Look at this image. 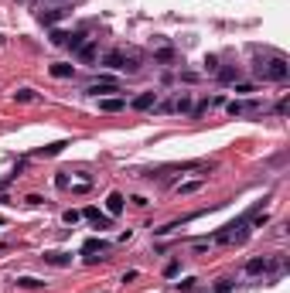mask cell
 <instances>
[{
    "instance_id": "4316f807",
    "label": "cell",
    "mask_w": 290,
    "mask_h": 293,
    "mask_svg": "<svg viewBox=\"0 0 290 293\" xmlns=\"http://www.w3.org/2000/svg\"><path fill=\"white\" fill-rule=\"evenodd\" d=\"M157 58H160V62H171V58H174V51H171V48H160V51H157Z\"/></svg>"
},
{
    "instance_id": "44dd1931",
    "label": "cell",
    "mask_w": 290,
    "mask_h": 293,
    "mask_svg": "<svg viewBox=\"0 0 290 293\" xmlns=\"http://www.w3.org/2000/svg\"><path fill=\"white\" fill-rule=\"evenodd\" d=\"M14 99H17V102H31V99H34V89H17Z\"/></svg>"
},
{
    "instance_id": "7a4b0ae2",
    "label": "cell",
    "mask_w": 290,
    "mask_h": 293,
    "mask_svg": "<svg viewBox=\"0 0 290 293\" xmlns=\"http://www.w3.org/2000/svg\"><path fill=\"white\" fill-rule=\"evenodd\" d=\"M256 75L266 79V82H283L290 75V65L283 58H266V62H256Z\"/></svg>"
},
{
    "instance_id": "9a60e30c",
    "label": "cell",
    "mask_w": 290,
    "mask_h": 293,
    "mask_svg": "<svg viewBox=\"0 0 290 293\" xmlns=\"http://www.w3.org/2000/svg\"><path fill=\"white\" fill-rule=\"evenodd\" d=\"M65 147H69L65 140H58V143H48V147H41V150H38V157H55V154H62Z\"/></svg>"
},
{
    "instance_id": "8992f818",
    "label": "cell",
    "mask_w": 290,
    "mask_h": 293,
    "mask_svg": "<svg viewBox=\"0 0 290 293\" xmlns=\"http://www.w3.org/2000/svg\"><path fill=\"white\" fill-rule=\"evenodd\" d=\"M82 215H86V218L96 225V228H109V225H113V218H109V215H102L99 208H86Z\"/></svg>"
},
{
    "instance_id": "7402d4cb",
    "label": "cell",
    "mask_w": 290,
    "mask_h": 293,
    "mask_svg": "<svg viewBox=\"0 0 290 293\" xmlns=\"http://www.w3.org/2000/svg\"><path fill=\"white\" fill-rule=\"evenodd\" d=\"M62 218H65V225H75V222H79V218H82V211L69 208V211H65V215H62Z\"/></svg>"
},
{
    "instance_id": "2e32d148",
    "label": "cell",
    "mask_w": 290,
    "mask_h": 293,
    "mask_svg": "<svg viewBox=\"0 0 290 293\" xmlns=\"http://www.w3.org/2000/svg\"><path fill=\"white\" fill-rule=\"evenodd\" d=\"M51 75H55V79H72V65L58 62V65H51Z\"/></svg>"
},
{
    "instance_id": "30bf717a",
    "label": "cell",
    "mask_w": 290,
    "mask_h": 293,
    "mask_svg": "<svg viewBox=\"0 0 290 293\" xmlns=\"http://www.w3.org/2000/svg\"><path fill=\"white\" fill-rule=\"evenodd\" d=\"M130 106H133V109H150V106H157V92H140Z\"/></svg>"
},
{
    "instance_id": "484cf974",
    "label": "cell",
    "mask_w": 290,
    "mask_h": 293,
    "mask_svg": "<svg viewBox=\"0 0 290 293\" xmlns=\"http://www.w3.org/2000/svg\"><path fill=\"white\" fill-rule=\"evenodd\" d=\"M72 191H89V178H79V181L72 184Z\"/></svg>"
},
{
    "instance_id": "9c48e42d",
    "label": "cell",
    "mask_w": 290,
    "mask_h": 293,
    "mask_svg": "<svg viewBox=\"0 0 290 293\" xmlns=\"http://www.w3.org/2000/svg\"><path fill=\"white\" fill-rule=\"evenodd\" d=\"M270 266H273V263H270L266 256H256V259H249V263H246V273H249V276H256V273H266Z\"/></svg>"
},
{
    "instance_id": "6da1fadb",
    "label": "cell",
    "mask_w": 290,
    "mask_h": 293,
    "mask_svg": "<svg viewBox=\"0 0 290 293\" xmlns=\"http://www.w3.org/2000/svg\"><path fill=\"white\" fill-rule=\"evenodd\" d=\"M249 222H253V211H246L239 222H229L222 232H215L212 242H218V246H236V242H243V239L249 236Z\"/></svg>"
},
{
    "instance_id": "ffe728a7",
    "label": "cell",
    "mask_w": 290,
    "mask_h": 293,
    "mask_svg": "<svg viewBox=\"0 0 290 293\" xmlns=\"http://www.w3.org/2000/svg\"><path fill=\"white\" fill-rule=\"evenodd\" d=\"M218 79H222V82H236V79H239V69H222Z\"/></svg>"
},
{
    "instance_id": "83f0119b",
    "label": "cell",
    "mask_w": 290,
    "mask_h": 293,
    "mask_svg": "<svg viewBox=\"0 0 290 293\" xmlns=\"http://www.w3.org/2000/svg\"><path fill=\"white\" fill-rule=\"evenodd\" d=\"M0 225H4V215H0Z\"/></svg>"
},
{
    "instance_id": "ac0fdd59",
    "label": "cell",
    "mask_w": 290,
    "mask_h": 293,
    "mask_svg": "<svg viewBox=\"0 0 290 293\" xmlns=\"http://www.w3.org/2000/svg\"><path fill=\"white\" fill-rule=\"evenodd\" d=\"M17 286H24V290H34V286H44L41 279H34V276H17Z\"/></svg>"
},
{
    "instance_id": "cb8c5ba5",
    "label": "cell",
    "mask_w": 290,
    "mask_h": 293,
    "mask_svg": "<svg viewBox=\"0 0 290 293\" xmlns=\"http://www.w3.org/2000/svg\"><path fill=\"white\" fill-rule=\"evenodd\" d=\"M178 269H181V263H178V259H171V263L164 266V276H178Z\"/></svg>"
},
{
    "instance_id": "5bb4252c",
    "label": "cell",
    "mask_w": 290,
    "mask_h": 293,
    "mask_svg": "<svg viewBox=\"0 0 290 293\" xmlns=\"http://www.w3.org/2000/svg\"><path fill=\"white\" fill-rule=\"evenodd\" d=\"M44 263H51V266H69V263H72V256H65V252H44Z\"/></svg>"
},
{
    "instance_id": "d6986e66",
    "label": "cell",
    "mask_w": 290,
    "mask_h": 293,
    "mask_svg": "<svg viewBox=\"0 0 290 293\" xmlns=\"http://www.w3.org/2000/svg\"><path fill=\"white\" fill-rule=\"evenodd\" d=\"M62 17H65V11H44L41 24H55V21H62Z\"/></svg>"
},
{
    "instance_id": "4fadbf2b",
    "label": "cell",
    "mask_w": 290,
    "mask_h": 293,
    "mask_svg": "<svg viewBox=\"0 0 290 293\" xmlns=\"http://www.w3.org/2000/svg\"><path fill=\"white\" fill-rule=\"evenodd\" d=\"M75 55L82 58L86 65H89V62H96V44H92V41H82V44H79V51H75Z\"/></svg>"
},
{
    "instance_id": "3957f363",
    "label": "cell",
    "mask_w": 290,
    "mask_h": 293,
    "mask_svg": "<svg viewBox=\"0 0 290 293\" xmlns=\"http://www.w3.org/2000/svg\"><path fill=\"white\" fill-rule=\"evenodd\" d=\"M102 62H106V69H116V72H137V69H140V65H137V58L123 55V51H109Z\"/></svg>"
},
{
    "instance_id": "5b68a950",
    "label": "cell",
    "mask_w": 290,
    "mask_h": 293,
    "mask_svg": "<svg viewBox=\"0 0 290 293\" xmlns=\"http://www.w3.org/2000/svg\"><path fill=\"white\" fill-rule=\"evenodd\" d=\"M160 109H164V112H178V109H181V112H188V109H191V99H188V92H178L174 99L160 102Z\"/></svg>"
},
{
    "instance_id": "ba28073f",
    "label": "cell",
    "mask_w": 290,
    "mask_h": 293,
    "mask_svg": "<svg viewBox=\"0 0 290 293\" xmlns=\"http://www.w3.org/2000/svg\"><path fill=\"white\" fill-rule=\"evenodd\" d=\"M123 205H127V198L120 195V191H113V195L106 198V211H109V218H113V215H120V211H123Z\"/></svg>"
},
{
    "instance_id": "7c38bea8",
    "label": "cell",
    "mask_w": 290,
    "mask_h": 293,
    "mask_svg": "<svg viewBox=\"0 0 290 293\" xmlns=\"http://www.w3.org/2000/svg\"><path fill=\"white\" fill-rule=\"evenodd\" d=\"M256 106H260V102H236V99H232L229 102V116H246V112H253Z\"/></svg>"
},
{
    "instance_id": "603a6c76",
    "label": "cell",
    "mask_w": 290,
    "mask_h": 293,
    "mask_svg": "<svg viewBox=\"0 0 290 293\" xmlns=\"http://www.w3.org/2000/svg\"><path fill=\"white\" fill-rule=\"evenodd\" d=\"M51 44H69V34L65 31H51Z\"/></svg>"
},
{
    "instance_id": "52a82bcc",
    "label": "cell",
    "mask_w": 290,
    "mask_h": 293,
    "mask_svg": "<svg viewBox=\"0 0 290 293\" xmlns=\"http://www.w3.org/2000/svg\"><path fill=\"white\" fill-rule=\"evenodd\" d=\"M89 92H92V96H99V92H120V82H116V79H99V82L89 85Z\"/></svg>"
},
{
    "instance_id": "e0dca14e",
    "label": "cell",
    "mask_w": 290,
    "mask_h": 293,
    "mask_svg": "<svg viewBox=\"0 0 290 293\" xmlns=\"http://www.w3.org/2000/svg\"><path fill=\"white\" fill-rule=\"evenodd\" d=\"M205 184V178H198V181H185V184H178V195H191V191H198Z\"/></svg>"
},
{
    "instance_id": "8fae6325",
    "label": "cell",
    "mask_w": 290,
    "mask_h": 293,
    "mask_svg": "<svg viewBox=\"0 0 290 293\" xmlns=\"http://www.w3.org/2000/svg\"><path fill=\"white\" fill-rule=\"evenodd\" d=\"M127 106V99H120V96H109V99H99V109L102 112H120Z\"/></svg>"
},
{
    "instance_id": "d4e9b609",
    "label": "cell",
    "mask_w": 290,
    "mask_h": 293,
    "mask_svg": "<svg viewBox=\"0 0 290 293\" xmlns=\"http://www.w3.org/2000/svg\"><path fill=\"white\" fill-rule=\"evenodd\" d=\"M215 293H232V283H229V279H218V283H215Z\"/></svg>"
},
{
    "instance_id": "277c9868",
    "label": "cell",
    "mask_w": 290,
    "mask_h": 293,
    "mask_svg": "<svg viewBox=\"0 0 290 293\" xmlns=\"http://www.w3.org/2000/svg\"><path fill=\"white\" fill-rule=\"evenodd\" d=\"M82 252H86L89 263H96V259H106L102 252H109V242H106V239H86V242H82Z\"/></svg>"
}]
</instances>
